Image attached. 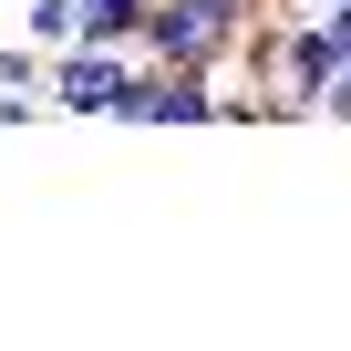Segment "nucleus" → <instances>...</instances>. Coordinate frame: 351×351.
<instances>
[{"label":"nucleus","instance_id":"nucleus-1","mask_svg":"<svg viewBox=\"0 0 351 351\" xmlns=\"http://www.w3.org/2000/svg\"><path fill=\"white\" fill-rule=\"evenodd\" d=\"M269 11V0H145L134 52L165 73H238V32Z\"/></svg>","mask_w":351,"mask_h":351},{"label":"nucleus","instance_id":"nucleus-2","mask_svg":"<svg viewBox=\"0 0 351 351\" xmlns=\"http://www.w3.org/2000/svg\"><path fill=\"white\" fill-rule=\"evenodd\" d=\"M228 83H238V73H165V62L134 52L114 124H228Z\"/></svg>","mask_w":351,"mask_h":351},{"label":"nucleus","instance_id":"nucleus-3","mask_svg":"<svg viewBox=\"0 0 351 351\" xmlns=\"http://www.w3.org/2000/svg\"><path fill=\"white\" fill-rule=\"evenodd\" d=\"M124 73H134V52H114V42H52L42 52V104L52 114H114Z\"/></svg>","mask_w":351,"mask_h":351},{"label":"nucleus","instance_id":"nucleus-4","mask_svg":"<svg viewBox=\"0 0 351 351\" xmlns=\"http://www.w3.org/2000/svg\"><path fill=\"white\" fill-rule=\"evenodd\" d=\"M134 32H145V0H73V42H114V52H134Z\"/></svg>","mask_w":351,"mask_h":351},{"label":"nucleus","instance_id":"nucleus-5","mask_svg":"<svg viewBox=\"0 0 351 351\" xmlns=\"http://www.w3.org/2000/svg\"><path fill=\"white\" fill-rule=\"evenodd\" d=\"M21 42H73V0H21Z\"/></svg>","mask_w":351,"mask_h":351},{"label":"nucleus","instance_id":"nucleus-6","mask_svg":"<svg viewBox=\"0 0 351 351\" xmlns=\"http://www.w3.org/2000/svg\"><path fill=\"white\" fill-rule=\"evenodd\" d=\"M0 93H42V42H0Z\"/></svg>","mask_w":351,"mask_h":351},{"label":"nucleus","instance_id":"nucleus-7","mask_svg":"<svg viewBox=\"0 0 351 351\" xmlns=\"http://www.w3.org/2000/svg\"><path fill=\"white\" fill-rule=\"evenodd\" d=\"M310 114H320V124H351V62H341V73L320 83V104H310Z\"/></svg>","mask_w":351,"mask_h":351},{"label":"nucleus","instance_id":"nucleus-8","mask_svg":"<svg viewBox=\"0 0 351 351\" xmlns=\"http://www.w3.org/2000/svg\"><path fill=\"white\" fill-rule=\"evenodd\" d=\"M330 32H341V62H351V0H330Z\"/></svg>","mask_w":351,"mask_h":351},{"label":"nucleus","instance_id":"nucleus-9","mask_svg":"<svg viewBox=\"0 0 351 351\" xmlns=\"http://www.w3.org/2000/svg\"><path fill=\"white\" fill-rule=\"evenodd\" d=\"M289 11H330V0H289Z\"/></svg>","mask_w":351,"mask_h":351}]
</instances>
